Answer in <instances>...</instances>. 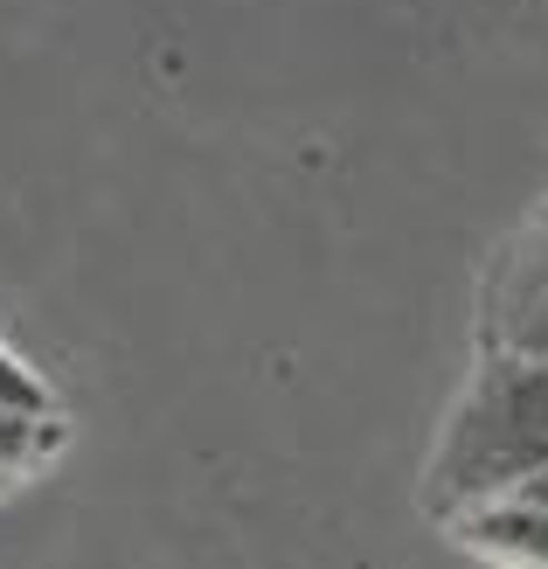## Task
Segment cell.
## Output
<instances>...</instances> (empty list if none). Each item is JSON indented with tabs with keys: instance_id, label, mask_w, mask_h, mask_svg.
I'll use <instances>...</instances> for the list:
<instances>
[{
	"instance_id": "cell-1",
	"label": "cell",
	"mask_w": 548,
	"mask_h": 569,
	"mask_svg": "<svg viewBox=\"0 0 548 569\" xmlns=\"http://www.w3.org/2000/svg\"><path fill=\"white\" fill-rule=\"evenodd\" d=\"M548 466V355L535 348H479L466 389L430 438L424 459V515L445 521L486 493H514Z\"/></svg>"
},
{
	"instance_id": "cell-2",
	"label": "cell",
	"mask_w": 548,
	"mask_h": 569,
	"mask_svg": "<svg viewBox=\"0 0 548 569\" xmlns=\"http://www.w3.org/2000/svg\"><path fill=\"white\" fill-rule=\"evenodd\" d=\"M472 312H479V348L548 355V202H535L494 250H486Z\"/></svg>"
},
{
	"instance_id": "cell-3",
	"label": "cell",
	"mask_w": 548,
	"mask_h": 569,
	"mask_svg": "<svg viewBox=\"0 0 548 569\" xmlns=\"http://www.w3.org/2000/svg\"><path fill=\"white\" fill-rule=\"evenodd\" d=\"M466 556L479 562H514V569H548V500H535L528 487L514 493H486L472 507L438 521Z\"/></svg>"
},
{
	"instance_id": "cell-4",
	"label": "cell",
	"mask_w": 548,
	"mask_h": 569,
	"mask_svg": "<svg viewBox=\"0 0 548 569\" xmlns=\"http://www.w3.org/2000/svg\"><path fill=\"white\" fill-rule=\"evenodd\" d=\"M0 410H28V417H49V389L28 376V368L0 348Z\"/></svg>"
},
{
	"instance_id": "cell-5",
	"label": "cell",
	"mask_w": 548,
	"mask_h": 569,
	"mask_svg": "<svg viewBox=\"0 0 548 569\" xmlns=\"http://www.w3.org/2000/svg\"><path fill=\"white\" fill-rule=\"evenodd\" d=\"M528 493H535V500H548V466H541V472L528 479Z\"/></svg>"
}]
</instances>
